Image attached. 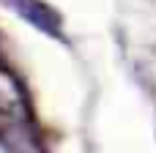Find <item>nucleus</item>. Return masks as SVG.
Here are the masks:
<instances>
[{
	"label": "nucleus",
	"mask_w": 156,
	"mask_h": 153,
	"mask_svg": "<svg viewBox=\"0 0 156 153\" xmlns=\"http://www.w3.org/2000/svg\"><path fill=\"white\" fill-rule=\"evenodd\" d=\"M19 19H25L27 25H33L36 30L47 33V36H55L60 38V30H63V16L44 0H3Z\"/></svg>",
	"instance_id": "f257e3e1"
},
{
	"label": "nucleus",
	"mask_w": 156,
	"mask_h": 153,
	"mask_svg": "<svg viewBox=\"0 0 156 153\" xmlns=\"http://www.w3.org/2000/svg\"><path fill=\"white\" fill-rule=\"evenodd\" d=\"M3 142H5V148L11 153H44L41 145H38V140L33 137V131H30L25 123H19V120H16L11 129H5Z\"/></svg>",
	"instance_id": "7ed1b4c3"
},
{
	"label": "nucleus",
	"mask_w": 156,
	"mask_h": 153,
	"mask_svg": "<svg viewBox=\"0 0 156 153\" xmlns=\"http://www.w3.org/2000/svg\"><path fill=\"white\" fill-rule=\"evenodd\" d=\"M0 115L11 120H25L27 115L25 88L8 68H0Z\"/></svg>",
	"instance_id": "f03ea898"
}]
</instances>
